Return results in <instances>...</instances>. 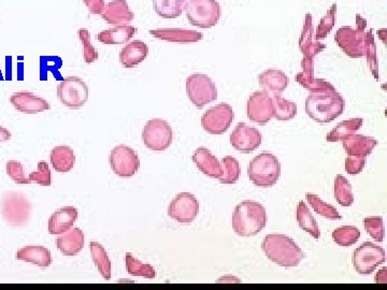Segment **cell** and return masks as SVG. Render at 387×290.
Returning <instances> with one entry per match:
<instances>
[{
    "mask_svg": "<svg viewBox=\"0 0 387 290\" xmlns=\"http://www.w3.org/2000/svg\"><path fill=\"white\" fill-rule=\"evenodd\" d=\"M79 218V212L73 206H64L51 215L49 220V232L50 234L61 236L69 232L75 220Z\"/></svg>",
    "mask_w": 387,
    "mask_h": 290,
    "instance_id": "20",
    "label": "cell"
},
{
    "mask_svg": "<svg viewBox=\"0 0 387 290\" xmlns=\"http://www.w3.org/2000/svg\"><path fill=\"white\" fill-rule=\"evenodd\" d=\"M189 23L198 28H212L219 23L221 6L215 0H189L186 8Z\"/></svg>",
    "mask_w": 387,
    "mask_h": 290,
    "instance_id": "8",
    "label": "cell"
},
{
    "mask_svg": "<svg viewBox=\"0 0 387 290\" xmlns=\"http://www.w3.org/2000/svg\"><path fill=\"white\" fill-rule=\"evenodd\" d=\"M262 137L260 130L250 127L246 122H239L230 134V143L238 152L250 154L258 150L262 144Z\"/></svg>",
    "mask_w": 387,
    "mask_h": 290,
    "instance_id": "17",
    "label": "cell"
},
{
    "mask_svg": "<svg viewBox=\"0 0 387 290\" xmlns=\"http://www.w3.org/2000/svg\"><path fill=\"white\" fill-rule=\"evenodd\" d=\"M364 229L374 240L383 242L384 239V224L381 216H372L364 220Z\"/></svg>",
    "mask_w": 387,
    "mask_h": 290,
    "instance_id": "43",
    "label": "cell"
},
{
    "mask_svg": "<svg viewBox=\"0 0 387 290\" xmlns=\"http://www.w3.org/2000/svg\"><path fill=\"white\" fill-rule=\"evenodd\" d=\"M186 93L195 107H203L217 99V89L211 77L203 73H195L186 79Z\"/></svg>",
    "mask_w": 387,
    "mask_h": 290,
    "instance_id": "10",
    "label": "cell"
},
{
    "mask_svg": "<svg viewBox=\"0 0 387 290\" xmlns=\"http://www.w3.org/2000/svg\"><path fill=\"white\" fill-rule=\"evenodd\" d=\"M79 38L82 42L83 59L85 64H93L94 61L99 59V51L91 44V34L87 28L79 30Z\"/></svg>",
    "mask_w": 387,
    "mask_h": 290,
    "instance_id": "41",
    "label": "cell"
},
{
    "mask_svg": "<svg viewBox=\"0 0 387 290\" xmlns=\"http://www.w3.org/2000/svg\"><path fill=\"white\" fill-rule=\"evenodd\" d=\"M11 139V132L7 128L0 126V142H7Z\"/></svg>",
    "mask_w": 387,
    "mask_h": 290,
    "instance_id": "49",
    "label": "cell"
},
{
    "mask_svg": "<svg viewBox=\"0 0 387 290\" xmlns=\"http://www.w3.org/2000/svg\"><path fill=\"white\" fill-rule=\"evenodd\" d=\"M232 228L239 237H254L267 225V212L262 204L246 200L236 206L232 215Z\"/></svg>",
    "mask_w": 387,
    "mask_h": 290,
    "instance_id": "3",
    "label": "cell"
},
{
    "mask_svg": "<svg viewBox=\"0 0 387 290\" xmlns=\"http://www.w3.org/2000/svg\"><path fill=\"white\" fill-rule=\"evenodd\" d=\"M239 161L232 156H226L222 159V177L220 183L236 184L240 177Z\"/></svg>",
    "mask_w": 387,
    "mask_h": 290,
    "instance_id": "38",
    "label": "cell"
},
{
    "mask_svg": "<svg viewBox=\"0 0 387 290\" xmlns=\"http://www.w3.org/2000/svg\"><path fill=\"white\" fill-rule=\"evenodd\" d=\"M30 183H37L42 186H51L52 184V172H51L49 163L46 161H39L38 170L30 173L28 177Z\"/></svg>",
    "mask_w": 387,
    "mask_h": 290,
    "instance_id": "44",
    "label": "cell"
},
{
    "mask_svg": "<svg viewBox=\"0 0 387 290\" xmlns=\"http://www.w3.org/2000/svg\"><path fill=\"white\" fill-rule=\"evenodd\" d=\"M335 198L340 206H351L354 202L353 191L350 182L343 177L338 175L335 179Z\"/></svg>",
    "mask_w": 387,
    "mask_h": 290,
    "instance_id": "37",
    "label": "cell"
},
{
    "mask_svg": "<svg viewBox=\"0 0 387 290\" xmlns=\"http://www.w3.org/2000/svg\"><path fill=\"white\" fill-rule=\"evenodd\" d=\"M7 175L15 182L16 184H30L28 177L24 173V167L20 161L10 160L6 165Z\"/></svg>",
    "mask_w": 387,
    "mask_h": 290,
    "instance_id": "45",
    "label": "cell"
},
{
    "mask_svg": "<svg viewBox=\"0 0 387 290\" xmlns=\"http://www.w3.org/2000/svg\"><path fill=\"white\" fill-rule=\"evenodd\" d=\"M248 175L254 185L262 189L276 185L281 175V163L278 157L271 153H260L248 165Z\"/></svg>",
    "mask_w": 387,
    "mask_h": 290,
    "instance_id": "5",
    "label": "cell"
},
{
    "mask_svg": "<svg viewBox=\"0 0 387 290\" xmlns=\"http://www.w3.org/2000/svg\"><path fill=\"white\" fill-rule=\"evenodd\" d=\"M136 32L137 30L134 26H130L129 24L118 25L99 32L97 39L103 44H124L129 42Z\"/></svg>",
    "mask_w": 387,
    "mask_h": 290,
    "instance_id": "29",
    "label": "cell"
},
{
    "mask_svg": "<svg viewBox=\"0 0 387 290\" xmlns=\"http://www.w3.org/2000/svg\"><path fill=\"white\" fill-rule=\"evenodd\" d=\"M376 139L362 134H352L343 140V148L348 156H364L372 154L376 145Z\"/></svg>",
    "mask_w": 387,
    "mask_h": 290,
    "instance_id": "27",
    "label": "cell"
},
{
    "mask_svg": "<svg viewBox=\"0 0 387 290\" xmlns=\"http://www.w3.org/2000/svg\"><path fill=\"white\" fill-rule=\"evenodd\" d=\"M364 56L367 57L368 61V66H369L370 70L372 71V75H374L376 80H380V75H379V67L378 61H376V44H374V37L372 34V30L366 32V46H364Z\"/></svg>",
    "mask_w": 387,
    "mask_h": 290,
    "instance_id": "40",
    "label": "cell"
},
{
    "mask_svg": "<svg viewBox=\"0 0 387 290\" xmlns=\"http://www.w3.org/2000/svg\"><path fill=\"white\" fill-rule=\"evenodd\" d=\"M16 260L26 261L46 269L53 263L52 254L46 247L30 245L18 250L15 254Z\"/></svg>",
    "mask_w": 387,
    "mask_h": 290,
    "instance_id": "26",
    "label": "cell"
},
{
    "mask_svg": "<svg viewBox=\"0 0 387 290\" xmlns=\"http://www.w3.org/2000/svg\"><path fill=\"white\" fill-rule=\"evenodd\" d=\"M241 279H237V277H232V275H226V277H221L217 281V283H240Z\"/></svg>",
    "mask_w": 387,
    "mask_h": 290,
    "instance_id": "50",
    "label": "cell"
},
{
    "mask_svg": "<svg viewBox=\"0 0 387 290\" xmlns=\"http://www.w3.org/2000/svg\"><path fill=\"white\" fill-rule=\"evenodd\" d=\"M376 283L383 284V285H385V284L387 283L386 267H383L382 270H380L378 273H376Z\"/></svg>",
    "mask_w": 387,
    "mask_h": 290,
    "instance_id": "48",
    "label": "cell"
},
{
    "mask_svg": "<svg viewBox=\"0 0 387 290\" xmlns=\"http://www.w3.org/2000/svg\"><path fill=\"white\" fill-rule=\"evenodd\" d=\"M262 252L267 258L280 267H297L305 258V253L294 240L285 234H274L265 237L262 243Z\"/></svg>",
    "mask_w": 387,
    "mask_h": 290,
    "instance_id": "2",
    "label": "cell"
},
{
    "mask_svg": "<svg viewBox=\"0 0 387 290\" xmlns=\"http://www.w3.org/2000/svg\"><path fill=\"white\" fill-rule=\"evenodd\" d=\"M126 270L130 275L134 277H146V279H155L156 271L154 267L148 263H141L138 259L134 258L132 254L127 253L125 256Z\"/></svg>",
    "mask_w": 387,
    "mask_h": 290,
    "instance_id": "35",
    "label": "cell"
},
{
    "mask_svg": "<svg viewBox=\"0 0 387 290\" xmlns=\"http://www.w3.org/2000/svg\"><path fill=\"white\" fill-rule=\"evenodd\" d=\"M82 1L91 14L101 15L105 9V0H82Z\"/></svg>",
    "mask_w": 387,
    "mask_h": 290,
    "instance_id": "47",
    "label": "cell"
},
{
    "mask_svg": "<svg viewBox=\"0 0 387 290\" xmlns=\"http://www.w3.org/2000/svg\"><path fill=\"white\" fill-rule=\"evenodd\" d=\"M345 101L336 87L313 92L305 100V112L310 118L319 124H327L344 112Z\"/></svg>",
    "mask_w": 387,
    "mask_h": 290,
    "instance_id": "1",
    "label": "cell"
},
{
    "mask_svg": "<svg viewBox=\"0 0 387 290\" xmlns=\"http://www.w3.org/2000/svg\"><path fill=\"white\" fill-rule=\"evenodd\" d=\"M336 12H337V5H333L328 13L321 20L317 32H315V40H323L333 30L336 24Z\"/></svg>",
    "mask_w": 387,
    "mask_h": 290,
    "instance_id": "42",
    "label": "cell"
},
{
    "mask_svg": "<svg viewBox=\"0 0 387 290\" xmlns=\"http://www.w3.org/2000/svg\"><path fill=\"white\" fill-rule=\"evenodd\" d=\"M148 55V46L146 44L141 40H134L124 46L120 53V61L124 68L132 69L141 64Z\"/></svg>",
    "mask_w": 387,
    "mask_h": 290,
    "instance_id": "25",
    "label": "cell"
},
{
    "mask_svg": "<svg viewBox=\"0 0 387 290\" xmlns=\"http://www.w3.org/2000/svg\"><path fill=\"white\" fill-rule=\"evenodd\" d=\"M142 140L148 150L163 152L172 143V128L167 120L163 118H153L144 126Z\"/></svg>",
    "mask_w": 387,
    "mask_h": 290,
    "instance_id": "11",
    "label": "cell"
},
{
    "mask_svg": "<svg viewBox=\"0 0 387 290\" xmlns=\"http://www.w3.org/2000/svg\"><path fill=\"white\" fill-rule=\"evenodd\" d=\"M56 247L65 256H77L84 247V234L80 228H71L56 239Z\"/></svg>",
    "mask_w": 387,
    "mask_h": 290,
    "instance_id": "23",
    "label": "cell"
},
{
    "mask_svg": "<svg viewBox=\"0 0 387 290\" xmlns=\"http://www.w3.org/2000/svg\"><path fill=\"white\" fill-rule=\"evenodd\" d=\"M57 98L69 109H80L89 101V87L81 77H65L57 85Z\"/></svg>",
    "mask_w": 387,
    "mask_h": 290,
    "instance_id": "9",
    "label": "cell"
},
{
    "mask_svg": "<svg viewBox=\"0 0 387 290\" xmlns=\"http://www.w3.org/2000/svg\"><path fill=\"white\" fill-rule=\"evenodd\" d=\"M364 156H348L345 159V170L348 175H357L364 170L366 165Z\"/></svg>",
    "mask_w": 387,
    "mask_h": 290,
    "instance_id": "46",
    "label": "cell"
},
{
    "mask_svg": "<svg viewBox=\"0 0 387 290\" xmlns=\"http://www.w3.org/2000/svg\"><path fill=\"white\" fill-rule=\"evenodd\" d=\"M1 214L4 220L10 226H25L30 222L32 203L23 193L5 191L1 200Z\"/></svg>",
    "mask_w": 387,
    "mask_h": 290,
    "instance_id": "6",
    "label": "cell"
},
{
    "mask_svg": "<svg viewBox=\"0 0 387 290\" xmlns=\"http://www.w3.org/2000/svg\"><path fill=\"white\" fill-rule=\"evenodd\" d=\"M360 238V232L355 226H342L333 232V239L339 246L348 247L355 244Z\"/></svg>",
    "mask_w": 387,
    "mask_h": 290,
    "instance_id": "39",
    "label": "cell"
},
{
    "mask_svg": "<svg viewBox=\"0 0 387 290\" xmlns=\"http://www.w3.org/2000/svg\"><path fill=\"white\" fill-rule=\"evenodd\" d=\"M193 161L197 168L212 179L222 177V163L208 149L199 148L193 154Z\"/></svg>",
    "mask_w": 387,
    "mask_h": 290,
    "instance_id": "24",
    "label": "cell"
},
{
    "mask_svg": "<svg viewBox=\"0 0 387 290\" xmlns=\"http://www.w3.org/2000/svg\"><path fill=\"white\" fill-rule=\"evenodd\" d=\"M150 34L154 38L172 44H195L203 38L201 32L181 28H160L150 30Z\"/></svg>",
    "mask_w": 387,
    "mask_h": 290,
    "instance_id": "21",
    "label": "cell"
},
{
    "mask_svg": "<svg viewBox=\"0 0 387 290\" xmlns=\"http://www.w3.org/2000/svg\"><path fill=\"white\" fill-rule=\"evenodd\" d=\"M246 113L250 122L266 125L274 118V101L266 92H255L248 100Z\"/></svg>",
    "mask_w": 387,
    "mask_h": 290,
    "instance_id": "16",
    "label": "cell"
},
{
    "mask_svg": "<svg viewBox=\"0 0 387 290\" xmlns=\"http://www.w3.org/2000/svg\"><path fill=\"white\" fill-rule=\"evenodd\" d=\"M10 102L18 112L24 114H38L51 109L50 103L42 97L30 92H18L10 97Z\"/></svg>",
    "mask_w": 387,
    "mask_h": 290,
    "instance_id": "18",
    "label": "cell"
},
{
    "mask_svg": "<svg viewBox=\"0 0 387 290\" xmlns=\"http://www.w3.org/2000/svg\"><path fill=\"white\" fill-rule=\"evenodd\" d=\"M364 120L362 118H350V120H344L340 122L339 125L331 130L329 134L326 136L327 142H338V141H343L348 136L355 134L357 130L362 128Z\"/></svg>",
    "mask_w": 387,
    "mask_h": 290,
    "instance_id": "33",
    "label": "cell"
},
{
    "mask_svg": "<svg viewBox=\"0 0 387 290\" xmlns=\"http://www.w3.org/2000/svg\"><path fill=\"white\" fill-rule=\"evenodd\" d=\"M274 118L280 122H287L293 120L297 114V105L295 102L289 101L281 95L274 96Z\"/></svg>",
    "mask_w": 387,
    "mask_h": 290,
    "instance_id": "34",
    "label": "cell"
},
{
    "mask_svg": "<svg viewBox=\"0 0 387 290\" xmlns=\"http://www.w3.org/2000/svg\"><path fill=\"white\" fill-rule=\"evenodd\" d=\"M260 87L268 95L279 96L288 87V77L278 69H268L258 77Z\"/></svg>",
    "mask_w": 387,
    "mask_h": 290,
    "instance_id": "22",
    "label": "cell"
},
{
    "mask_svg": "<svg viewBox=\"0 0 387 290\" xmlns=\"http://www.w3.org/2000/svg\"><path fill=\"white\" fill-rule=\"evenodd\" d=\"M101 18L110 25H127L134 18L126 0H113L105 6Z\"/></svg>",
    "mask_w": 387,
    "mask_h": 290,
    "instance_id": "19",
    "label": "cell"
},
{
    "mask_svg": "<svg viewBox=\"0 0 387 290\" xmlns=\"http://www.w3.org/2000/svg\"><path fill=\"white\" fill-rule=\"evenodd\" d=\"M187 0H153V9L163 18H177L182 14Z\"/></svg>",
    "mask_w": 387,
    "mask_h": 290,
    "instance_id": "31",
    "label": "cell"
},
{
    "mask_svg": "<svg viewBox=\"0 0 387 290\" xmlns=\"http://www.w3.org/2000/svg\"><path fill=\"white\" fill-rule=\"evenodd\" d=\"M235 118V112L228 103H220L210 108L203 118L201 126L210 134H223L229 130Z\"/></svg>",
    "mask_w": 387,
    "mask_h": 290,
    "instance_id": "14",
    "label": "cell"
},
{
    "mask_svg": "<svg viewBox=\"0 0 387 290\" xmlns=\"http://www.w3.org/2000/svg\"><path fill=\"white\" fill-rule=\"evenodd\" d=\"M305 198H307L310 206H312V209L315 210V213L327 218V220H341L342 216L340 215L339 212H338L335 206H331V204L325 203L319 196L315 195V194H307Z\"/></svg>",
    "mask_w": 387,
    "mask_h": 290,
    "instance_id": "36",
    "label": "cell"
},
{
    "mask_svg": "<svg viewBox=\"0 0 387 290\" xmlns=\"http://www.w3.org/2000/svg\"><path fill=\"white\" fill-rule=\"evenodd\" d=\"M109 163L112 170L120 177H132L140 168L137 153L127 145H118L110 153Z\"/></svg>",
    "mask_w": 387,
    "mask_h": 290,
    "instance_id": "13",
    "label": "cell"
},
{
    "mask_svg": "<svg viewBox=\"0 0 387 290\" xmlns=\"http://www.w3.org/2000/svg\"><path fill=\"white\" fill-rule=\"evenodd\" d=\"M51 163L55 171L67 173L72 170L75 163V155L68 145H58L51 152Z\"/></svg>",
    "mask_w": 387,
    "mask_h": 290,
    "instance_id": "28",
    "label": "cell"
},
{
    "mask_svg": "<svg viewBox=\"0 0 387 290\" xmlns=\"http://www.w3.org/2000/svg\"><path fill=\"white\" fill-rule=\"evenodd\" d=\"M297 222L301 229L305 230L310 236H312L315 239L321 238V229H319V225L310 212L307 204L303 201L299 202L297 206Z\"/></svg>",
    "mask_w": 387,
    "mask_h": 290,
    "instance_id": "32",
    "label": "cell"
},
{
    "mask_svg": "<svg viewBox=\"0 0 387 290\" xmlns=\"http://www.w3.org/2000/svg\"><path fill=\"white\" fill-rule=\"evenodd\" d=\"M198 212V200L189 193L179 194L168 206V215L180 224H191Z\"/></svg>",
    "mask_w": 387,
    "mask_h": 290,
    "instance_id": "15",
    "label": "cell"
},
{
    "mask_svg": "<svg viewBox=\"0 0 387 290\" xmlns=\"http://www.w3.org/2000/svg\"><path fill=\"white\" fill-rule=\"evenodd\" d=\"M384 263V248L374 243H362L353 254V265L356 272L362 275H372L379 265Z\"/></svg>",
    "mask_w": 387,
    "mask_h": 290,
    "instance_id": "12",
    "label": "cell"
},
{
    "mask_svg": "<svg viewBox=\"0 0 387 290\" xmlns=\"http://www.w3.org/2000/svg\"><path fill=\"white\" fill-rule=\"evenodd\" d=\"M312 15H305V26H303V34L299 41V48L303 54V72L296 75V81L305 89H309L315 82V67L313 61L317 54L325 49L323 44L313 39Z\"/></svg>",
    "mask_w": 387,
    "mask_h": 290,
    "instance_id": "4",
    "label": "cell"
},
{
    "mask_svg": "<svg viewBox=\"0 0 387 290\" xmlns=\"http://www.w3.org/2000/svg\"><path fill=\"white\" fill-rule=\"evenodd\" d=\"M357 27L352 28L344 26L339 28L335 34L336 44L341 50L351 58H362L364 56V46H366L367 22L364 18L357 15L356 20Z\"/></svg>",
    "mask_w": 387,
    "mask_h": 290,
    "instance_id": "7",
    "label": "cell"
},
{
    "mask_svg": "<svg viewBox=\"0 0 387 290\" xmlns=\"http://www.w3.org/2000/svg\"><path fill=\"white\" fill-rule=\"evenodd\" d=\"M89 250H91L93 263H95L96 267L99 269L101 277L106 281H110L112 275V263L107 251L105 250V247L101 243L91 241V244H89Z\"/></svg>",
    "mask_w": 387,
    "mask_h": 290,
    "instance_id": "30",
    "label": "cell"
}]
</instances>
